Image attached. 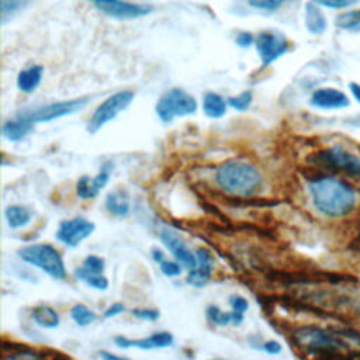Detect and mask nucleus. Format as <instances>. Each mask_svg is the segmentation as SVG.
I'll return each instance as SVG.
<instances>
[{"instance_id": "f257e3e1", "label": "nucleus", "mask_w": 360, "mask_h": 360, "mask_svg": "<svg viewBox=\"0 0 360 360\" xmlns=\"http://www.w3.org/2000/svg\"><path fill=\"white\" fill-rule=\"evenodd\" d=\"M308 190L314 207L328 217L347 215L356 205V193L345 181L323 176L309 181Z\"/></svg>"}, {"instance_id": "f03ea898", "label": "nucleus", "mask_w": 360, "mask_h": 360, "mask_svg": "<svg viewBox=\"0 0 360 360\" xmlns=\"http://www.w3.org/2000/svg\"><path fill=\"white\" fill-rule=\"evenodd\" d=\"M217 186L236 197H250L256 194L263 184L262 173L250 163L242 160H228L217 167Z\"/></svg>"}, {"instance_id": "7ed1b4c3", "label": "nucleus", "mask_w": 360, "mask_h": 360, "mask_svg": "<svg viewBox=\"0 0 360 360\" xmlns=\"http://www.w3.org/2000/svg\"><path fill=\"white\" fill-rule=\"evenodd\" d=\"M294 342L302 350L311 353H338L343 350H349V342H360L359 336L354 333L347 335L343 332H332L328 329L316 328V326H302L298 328L292 335Z\"/></svg>"}, {"instance_id": "20e7f679", "label": "nucleus", "mask_w": 360, "mask_h": 360, "mask_svg": "<svg viewBox=\"0 0 360 360\" xmlns=\"http://www.w3.org/2000/svg\"><path fill=\"white\" fill-rule=\"evenodd\" d=\"M18 256L22 259V262L41 269L55 280H62L66 276L63 259L60 253L51 245L37 243L21 248L18 250Z\"/></svg>"}, {"instance_id": "39448f33", "label": "nucleus", "mask_w": 360, "mask_h": 360, "mask_svg": "<svg viewBox=\"0 0 360 360\" xmlns=\"http://www.w3.org/2000/svg\"><path fill=\"white\" fill-rule=\"evenodd\" d=\"M155 110L163 122H172L176 117L194 114L197 111V100L181 89H172L160 96Z\"/></svg>"}, {"instance_id": "423d86ee", "label": "nucleus", "mask_w": 360, "mask_h": 360, "mask_svg": "<svg viewBox=\"0 0 360 360\" xmlns=\"http://www.w3.org/2000/svg\"><path fill=\"white\" fill-rule=\"evenodd\" d=\"M134 91L121 90L110 97H107L98 107L94 110L91 118L87 124V131L90 134H96L100 128H103L107 122L114 120L120 112L127 110L134 100Z\"/></svg>"}, {"instance_id": "0eeeda50", "label": "nucleus", "mask_w": 360, "mask_h": 360, "mask_svg": "<svg viewBox=\"0 0 360 360\" xmlns=\"http://www.w3.org/2000/svg\"><path fill=\"white\" fill-rule=\"evenodd\" d=\"M87 101H89L87 97H80V98H73V100L51 103V104H45V105H39V107H35L31 110L21 111L17 114V117H20L25 121H30L32 124L46 122V121H52V120L80 111L82 108H84Z\"/></svg>"}, {"instance_id": "6e6552de", "label": "nucleus", "mask_w": 360, "mask_h": 360, "mask_svg": "<svg viewBox=\"0 0 360 360\" xmlns=\"http://www.w3.org/2000/svg\"><path fill=\"white\" fill-rule=\"evenodd\" d=\"M256 51L262 60V68L270 66L278 58H281L288 51V39L281 32L262 31L255 41Z\"/></svg>"}, {"instance_id": "1a4fd4ad", "label": "nucleus", "mask_w": 360, "mask_h": 360, "mask_svg": "<svg viewBox=\"0 0 360 360\" xmlns=\"http://www.w3.org/2000/svg\"><path fill=\"white\" fill-rule=\"evenodd\" d=\"M94 232V224L82 218L76 217L72 219L62 221L56 231V238L66 246L75 248L84 239H87Z\"/></svg>"}, {"instance_id": "9d476101", "label": "nucleus", "mask_w": 360, "mask_h": 360, "mask_svg": "<svg viewBox=\"0 0 360 360\" xmlns=\"http://www.w3.org/2000/svg\"><path fill=\"white\" fill-rule=\"evenodd\" d=\"M94 6L104 14L120 18V20H132L139 18L152 11L150 6L139 4V3H131L125 0H98L94 3Z\"/></svg>"}, {"instance_id": "9b49d317", "label": "nucleus", "mask_w": 360, "mask_h": 360, "mask_svg": "<svg viewBox=\"0 0 360 360\" xmlns=\"http://www.w3.org/2000/svg\"><path fill=\"white\" fill-rule=\"evenodd\" d=\"M319 160L329 166L339 167L340 170L360 179V158L350 153L342 146H333L321 152Z\"/></svg>"}, {"instance_id": "f8f14e48", "label": "nucleus", "mask_w": 360, "mask_h": 360, "mask_svg": "<svg viewBox=\"0 0 360 360\" xmlns=\"http://www.w3.org/2000/svg\"><path fill=\"white\" fill-rule=\"evenodd\" d=\"M159 238L183 267H186L187 270L197 267V256L188 249L184 240L174 231L163 228L159 233Z\"/></svg>"}, {"instance_id": "ddd939ff", "label": "nucleus", "mask_w": 360, "mask_h": 360, "mask_svg": "<svg viewBox=\"0 0 360 360\" xmlns=\"http://www.w3.org/2000/svg\"><path fill=\"white\" fill-rule=\"evenodd\" d=\"M309 104L322 110H339L350 105V97L340 89L325 86L318 87L309 97Z\"/></svg>"}, {"instance_id": "4468645a", "label": "nucleus", "mask_w": 360, "mask_h": 360, "mask_svg": "<svg viewBox=\"0 0 360 360\" xmlns=\"http://www.w3.org/2000/svg\"><path fill=\"white\" fill-rule=\"evenodd\" d=\"M197 256V267L188 270L187 274V283L193 287H204L212 274V269H214V256L212 253L205 249V248H200L195 252Z\"/></svg>"}, {"instance_id": "2eb2a0df", "label": "nucleus", "mask_w": 360, "mask_h": 360, "mask_svg": "<svg viewBox=\"0 0 360 360\" xmlns=\"http://www.w3.org/2000/svg\"><path fill=\"white\" fill-rule=\"evenodd\" d=\"M304 25L311 35H323L329 28V18L326 10L316 3L308 0L304 4Z\"/></svg>"}, {"instance_id": "dca6fc26", "label": "nucleus", "mask_w": 360, "mask_h": 360, "mask_svg": "<svg viewBox=\"0 0 360 360\" xmlns=\"http://www.w3.org/2000/svg\"><path fill=\"white\" fill-rule=\"evenodd\" d=\"M115 345L121 349H128V347H138L142 350H150V349H159V347H167L173 345V335L169 332H158L153 333L148 338L142 339H128L125 336H117L115 338Z\"/></svg>"}, {"instance_id": "f3484780", "label": "nucleus", "mask_w": 360, "mask_h": 360, "mask_svg": "<svg viewBox=\"0 0 360 360\" xmlns=\"http://www.w3.org/2000/svg\"><path fill=\"white\" fill-rule=\"evenodd\" d=\"M333 25L343 32L360 34V4L349 10L336 13L333 18Z\"/></svg>"}, {"instance_id": "a211bd4d", "label": "nucleus", "mask_w": 360, "mask_h": 360, "mask_svg": "<svg viewBox=\"0 0 360 360\" xmlns=\"http://www.w3.org/2000/svg\"><path fill=\"white\" fill-rule=\"evenodd\" d=\"M32 127H34L32 122L25 121L15 115V118L8 120L3 124L1 132L6 139L11 142H17V141H21L24 136H27L32 131Z\"/></svg>"}, {"instance_id": "6ab92c4d", "label": "nucleus", "mask_w": 360, "mask_h": 360, "mask_svg": "<svg viewBox=\"0 0 360 360\" xmlns=\"http://www.w3.org/2000/svg\"><path fill=\"white\" fill-rule=\"evenodd\" d=\"M44 75V68L41 65L30 66L21 70L17 76V87L22 93H32L41 83Z\"/></svg>"}, {"instance_id": "aec40b11", "label": "nucleus", "mask_w": 360, "mask_h": 360, "mask_svg": "<svg viewBox=\"0 0 360 360\" xmlns=\"http://www.w3.org/2000/svg\"><path fill=\"white\" fill-rule=\"evenodd\" d=\"M105 208L115 217H127L129 212V197L124 190H115L105 198Z\"/></svg>"}, {"instance_id": "412c9836", "label": "nucleus", "mask_w": 360, "mask_h": 360, "mask_svg": "<svg viewBox=\"0 0 360 360\" xmlns=\"http://www.w3.org/2000/svg\"><path fill=\"white\" fill-rule=\"evenodd\" d=\"M228 101H225L224 97H221L217 93H205L202 100V110L207 117L210 118H221L226 112Z\"/></svg>"}, {"instance_id": "4be33fe9", "label": "nucleus", "mask_w": 360, "mask_h": 360, "mask_svg": "<svg viewBox=\"0 0 360 360\" xmlns=\"http://www.w3.org/2000/svg\"><path fill=\"white\" fill-rule=\"evenodd\" d=\"M205 315H207L208 321H211L212 323L219 325V326H226L229 323L239 325L243 321V314H239V312H235V311L224 312L215 305H210L205 311Z\"/></svg>"}, {"instance_id": "5701e85b", "label": "nucleus", "mask_w": 360, "mask_h": 360, "mask_svg": "<svg viewBox=\"0 0 360 360\" xmlns=\"http://www.w3.org/2000/svg\"><path fill=\"white\" fill-rule=\"evenodd\" d=\"M32 319L37 322V325L46 328V329H53L59 325L58 312L48 305L35 307L32 309Z\"/></svg>"}, {"instance_id": "b1692460", "label": "nucleus", "mask_w": 360, "mask_h": 360, "mask_svg": "<svg viewBox=\"0 0 360 360\" xmlns=\"http://www.w3.org/2000/svg\"><path fill=\"white\" fill-rule=\"evenodd\" d=\"M6 219L11 228H22L31 221V212L22 205H8L6 208Z\"/></svg>"}, {"instance_id": "393cba45", "label": "nucleus", "mask_w": 360, "mask_h": 360, "mask_svg": "<svg viewBox=\"0 0 360 360\" xmlns=\"http://www.w3.org/2000/svg\"><path fill=\"white\" fill-rule=\"evenodd\" d=\"M75 276L77 278H80L82 281H84L87 285H90L94 290L98 291H104L108 288V280L103 276V273H91L84 270L82 266L79 269H76Z\"/></svg>"}, {"instance_id": "a878e982", "label": "nucleus", "mask_w": 360, "mask_h": 360, "mask_svg": "<svg viewBox=\"0 0 360 360\" xmlns=\"http://www.w3.org/2000/svg\"><path fill=\"white\" fill-rule=\"evenodd\" d=\"M32 0H1L0 1V14L1 21L6 24L15 14L22 11Z\"/></svg>"}, {"instance_id": "bb28decb", "label": "nucleus", "mask_w": 360, "mask_h": 360, "mask_svg": "<svg viewBox=\"0 0 360 360\" xmlns=\"http://www.w3.org/2000/svg\"><path fill=\"white\" fill-rule=\"evenodd\" d=\"M70 316L75 321V323L79 326H87L90 323H93L97 318V315L83 304L73 305L70 309Z\"/></svg>"}, {"instance_id": "cd10ccee", "label": "nucleus", "mask_w": 360, "mask_h": 360, "mask_svg": "<svg viewBox=\"0 0 360 360\" xmlns=\"http://www.w3.org/2000/svg\"><path fill=\"white\" fill-rule=\"evenodd\" d=\"M325 10L340 13L360 4V0H311Z\"/></svg>"}, {"instance_id": "c85d7f7f", "label": "nucleus", "mask_w": 360, "mask_h": 360, "mask_svg": "<svg viewBox=\"0 0 360 360\" xmlns=\"http://www.w3.org/2000/svg\"><path fill=\"white\" fill-rule=\"evenodd\" d=\"M76 193L80 198L83 200H90V198H94L98 191L94 188L93 186V181H91V177H87V176H82L79 180H77V184H76Z\"/></svg>"}, {"instance_id": "c756f323", "label": "nucleus", "mask_w": 360, "mask_h": 360, "mask_svg": "<svg viewBox=\"0 0 360 360\" xmlns=\"http://www.w3.org/2000/svg\"><path fill=\"white\" fill-rule=\"evenodd\" d=\"M252 100H253L252 91L246 90V91H242L238 96L228 97L226 101H228V105H231L233 110H236V111H246L250 107Z\"/></svg>"}, {"instance_id": "7c9ffc66", "label": "nucleus", "mask_w": 360, "mask_h": 360, "mask_svg": "<svg viewBox=\"0 0 360 360\" xmlns=\"http://www.w3.org/2000/svg\"><path fill=\"white\" fill-rule=\"evenodd\" d=\"M252 8L263 11H277L291 0H246Z\"/></svg>"}, {"instance_id": "2f4dec72", "label": "nucleus", "mask_w": 360, "mask_h": 360, "mask_svg": "<svg viewBox=\"0 0 360 360\" xmlns=\"http://www.w3.org/2000/svg\"><path fill=\"white\" fill-rule=\"evenodd\" d=\"M82 267L87 271H91V273H103L104 267H105V263L104 260L100 257V256H96V255H90L84 259Z\"/></svg>"}, {"instance_id": "473e14b6", "label": "nucleus", "mask_w": 360, "mask_h": 360, "mask_svg": "<svg viewBox=\"0 0 360 360\" xmlns=\"http://www.w3.org/2000/svg\"><path fill=\"white\" fill-rule=\"evenodd\" d=\"M159 264H160V271L167 277H176V276H180L181 273V264L179 262L165 259Z\"/></svg>"}, {"instance_id": "72a5a7b5", "label": "nucleus", "mask_w": 360, "mask_h": 360, "mask_svg": "<svg viewBox=\"0 0 360 360\" xmlns=\"http://www.w3.org/2000/svg\"><path fill=\"white\" fill-rule=\"evenodd\" d=\"M131 314L135 318L145 319V321H156L160 315L158 309H152V308H135L131 311Z\"/></svg>"}, {"instance_id": "f704fd0d", "label": "nucleus", "mask_w": 360, "mask_h": 360, "mask_svg": "<svg viewBox=\"0 0 360 360\" xmlns=\"http://www.w3.org/2000/svg\"><path fill=\"white\" fill-rule=\"evenodd\" d=\"M229 305H231L232 311L239 312V314H245V312L248 311V308H249V302H248V300H245L243 297L236 295V294L229 297Z\"/></svg>"}, {"instance_id": "c9c22d12", "label": "nucleus", "mask_w": 360, "mask_h": 360, "mask_svg": "<svg viewBox=\"0 0 360 360\" xmlns=\"http://www.w3.org/2000/svg\"><path fill=\"white\" fill-rule=\"evenodd\" d=\"M255 41H256V38L250 32H239L236 37V44L240 48H248L252 44H255Z\"/></svg>"}, {"instance_id": "e433bc0d", "label": "nucleus", "mask_w": 360, "mask_h": 360, "mask_svg": "<svg viewBox=\"0 0 360 360\" xmlns=\"http://www.w3.org/2000/svg\"><path fill=\"white\" fill-rule=\"evenodd\" d=\"M125 311V307L121 304V302H114L111 304L105 311H104V318L108 319V318H112L115 315H120L121 312Z\"/></svg>"}, {"instance_id": "4c0bfd02", "label": "nucleus", "mask_w": 360, "mask_h": 360, "mask_svg": "<svg viewBox=\"0 0 360 360\" xmlns=\"http://www.w3.org/2000/svg\"><path fill=\"white\" fill-rule=\"evenodd\" d=\"M260 349H263L266 353H269V354H277L280 350H281V346H280V343L278 342H276V340H269V342H264L262 346H260Z\"/></svg>"}, {"instance_id": "58836bf2", "label": "nucleus", "mask_w": 360, "mask_h": 360, "mask_svg": "<svg viewBox=\"0 0 360 360\" xmlns=\"http://www.w3.org/2000/svg\"><path fill=\"white\" fill-rule=\"evenodd\" d=\"M349 90H350V94L352 97L360 104V83H356V82H352L349 84Z\"/></svg>"}, {"instance_id": "ea45409f", "label": "nucleus", "mask_w": 360, "mask_h": 360, "mask_svg": "<svg viewBox=\"0 0 360 360\" xmlns=\"http://www.w3.org/2000/svg\"><path fill=\"white\" fill-rule=\"evenodd\" d=\"M152 257H153V260H155L156 263H160V262H163V260L166 259L165 253H163L160 249H153V250H152Z\"/></svg>"}, {"instance_id": "a19ab883", "label": "nucleus", "mask_w": 360, "mask_h": 360, "mask_svg": "<svg viewBox=\"0 0 360 360\" xmlns=\"http://www.w3.org/2000/svg\"><path fill=\"white\" fill-rule=\"evenodd\" d=\"M98 356H100V357H104V359H121L120 356H117V354H111V353H107V352H100V353H98Z\"/></svg>"}, {"instance_id": "79ce46f5", "label": "nucleus", "mask_w": 360, "mask_h": 360, "mask_svg": "<svg viewBox=\"0 0 360 360\" xmlns=\"http://www.w3.org/2000/svg\"><path fill=\"white\" fill-rule=\"evenodd\" d=\"M89 1H91V3L94 4V3H96V1H98V0H89Z\"/></svg>"}]
</instances>
